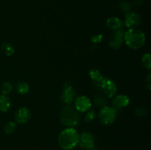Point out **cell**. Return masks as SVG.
Segmentation results:
<instances>
[{"instance_id":"cell-9","label":"cell","mask_w":151,"mask_h":150,"mask_svg":"<svg viewBox=\"0 0 151 150\" xmlns=\"http://www.w3.org/2000/svg\"><path fill=\"white\" fill-rule=\"evenodd\" d=\"M125 25L129 29L136 28L141 23V18L139 15L136 13H129L126 14L125 19Z\"/></svg>"},{"instance_id":"cell-27","label":"cell","mask_w":151,"mask_h":150,"mask_svg":"<svg viewBox=\"0 0 151 150\" xmlns=\"http://www.w3.org/2000/svg\"><path fill=\"white\" fill-rule=\"evenodd\" d=\"M69 87H72V84L70 81H66L64 84V88H69Z\"/></svg>"},{"instance_id":"cell-6","label":"cell","mask_w":151,"mask_h":150,"mask_svg":"<svg viewBox=\"0 0 151 150\" xmlns=\"http://www.w3.org/2000/svg\"><path fill=\"white\" fill-rule=\"evenodd\" d=\"M124 31L122 29H115L109 40V46L114 50H117L122 46L123 43Z\"/></svg>"},{"instance_id":"cell-23","label":"cell","mask_w":151,"mask_h":150,"mask_svg":"<svg viewBox=\"0 0 151 150\" xmlns=\"http://www.w3.org/2000/svg\"><path fill=\"white\" fill-rule=\"evenodd\" d=\"M13 90V85L11 83L8 82H4L1 86V92H2L3 95H7L10 94Z\"/></svg>"},{"instance_id":"cell-5","label":"cell","mask_w":151,"mask_h":150,"mask_svg":"<svg viewBox=\"0 0 151 150\" xmlns=\"http://www.w3.org/2000/svg\"><path fill=\"white\" fill-rule=\"evenodd\" d=\"M100 88L103 91V94L109 98H111L117 91V87L112 79L103 77L100 82Z\"/></svg>"},{"instance_id":"cell-28","label":"cell","mask_w":151,"mask_h":150,"mask_svg":"<svg viewBox=\"0 0 151 150\" xmlns=\"http://www.w3.org/2000/svg\"><path fill=\"white\" fill-rule=\"evenodd\" d=\"M91 150H97V149H91Z\"/></svg>"},{"instance_id":"cell-19","label":"cell","mask_w":151,"mask_h":150,"mask_svg":"<svg viewBox=\"0 0 151 150\" xmlns=\"http://www.w3.org/2000/svg\"><path fill=\"white\" fill-rule=\"evenodd\" d=\"M142 63L145 68L147 69H150L151 68V55L150 53H146L142 56Z\"/></svg>"},{"instance_id":"cell-2","label":"cell","mask_w":151,"mask_h":150,"mask_svg":"<svg viewBox=\"0 0 151 150\" xmlns=\"http://www.w3.org/2000/svg\"><path fill=\"white\" fill-rule=\"evenodd\" d=\"M124 41L131 49H138L142 47L145 43L146 38L144 32L136 28L129 29L124 33Z\"/></svg>"},{"instance_id":"cell-1","label":"cell","mask_w":151,"mask_h":150,"mask_svg":"<svg viewBox=\"0 0 151 150\" xmlns=\"http://www.w3.org/2000/svg\"><path fill=\"white\" fill-rule=\"evenodd\" d=\"M80 141V135L73 127H68L59 134L58 141L63 149L71 150L75 148Z\"/></svg>"},{"instance_id":"cell-13","label":"cell","mask_w":151,"mask_h":150,"mask_svg":"<svg viewBox=\"0 0 151 150\" xmlns=\"http://www.w3.org/2000/svg\"><path fill=\"white\" fill-rule=\"evenodd\" d=\"M106 25L109 28L115 30V29H120L123 25V22L117 17H111L106 21Z\"/></svg>"},{"instance_id":"cell-7","label":"cell","mask_w":151,"mask_h":150,"mask_svg":"<svg viewBox=\"0 0 151 150\" xmlns=\"http://www.w3.org/2000/svg\"><path fill=\"white\" fill-rule=\"evenodd\" d=\"M79 144L83 149H93L95 146V138L91 132H83L81 135H80Z\"/></svg>"},{"instance_id":"cell-12","label":"cell","mask_w":151,"mask_h":150,"mask_svg":"<svg viewBox=\"0 0 151 150\" xmlns=\"http://www.w3.org/2000/svg\"><path fill=\"white\" fill-rule=\"evenodd\" d=\"M75 97V91H74L72 87L63 88V94H62L61 100L66 104H72L74 101Z\"/></svg>"},{"instance_id":"cell-21","label":"cell","mask_w":151,"mask_h":150,"mask_svg":"<svg viewBox=\"0 0 151 150\" xmlns=\"http://www.w3.org/2000/svg\"><path fill=\"white\" fill-rule=\"evenodd\" d=\"M147 113H148V110L145 106H139L135 109V111H134V113L139 117H143V116H147Z\"/></svg>"},{"instance_id":"cell-20","label":"cell","mask_w":151,"mask_h":150,"mask_svg":"<svg viewBox=\"0 0 151 150\" xmlns=\"http://www.w3.org/2000/svg\"><path fill=\"white\" fill-rule=\"evenodd\" d=\"M16 129V123L14 121H9L4 126V132L7 134H12Z\"/></svg>"},{"instance_id":"cell-18","label":"cell","mask_w":151,"mask_h":150,"mask_svg":"<svg viewBox=\"0 0 151 150\" xmlns=\"http://www.w3.org/2000/svg\"><path fill=\"white\" fill-rule=\"evenodd\" d=\"M94 104L96 107H100V108H103V107L107 106V101H106V99L103 97L102 96H97L94 98Z\"/></svg>"},{"instance_id":"cell-15","label":"cell","mask_w":151,"mask_h":150,"mask_svg":"<svg viewBox=\"0 0 151 150\" xmlns=\"http://www.w3.org/2000/svg\"><path fill=\"white\" fill-rule=\"evenodd\" d=\"M16 89L19 94H26L29 93V86L27 82H24V81H20L16 83Z\"/></svg>"},{"instance_id":"cell-8","label":"cell","mask_w":151,"mask_h":150,"mask_svg":"<svg viewBox=\"0 0 151 150\" xmlns=\"http://www.w3.org/2000/svg\"><path fill=\"white\" fill-rule=\"evenodd\" d=\"M75 109L78 112L84 113L90 110L91 107V101L89 99L85 96H78L75 101Z\"/></svg>"},{"instance_id":"cell-4","label":"cell","mask_w":151,"mask_h":150,"mask_svg":"<svg viewBox=\"0 0 151 150\" xmlns=\"http://www.w3.org/2000/svg\"><path fill=\"white\" fill-rule=\"evenodd\" d=\"M116 110L113 107L106 106L101 108L98 113V119L103 125H110L114 122L116 119Z\"/></svg>"},{"instance_id":"cell-26","label":"cell","mask_w":151,"mask_h":150,"mask_svg":"<svg viewBox=\"0 0 151 150\" xmlns=\"http://www.w3.org/2000/svg\"><path fill=\"white\" fill-rule=\"evenodd\" d=\"M145 85H146V88L150 91L151 90V75L150 74H149L147 75V76L146 77L145 79Z\"/></svg>"},{"instance_id":"cell-3","label":"cell","mask_w":151,"mask_h":150,"mask_svg":"<svg viewBox=\"0 0 151 150\" xmlns=\"http://www.w3.org/2000/svg\"><path fill=\"white\" fill-rule=\"evenodd\" d=\"M60 121L65 126L69 127L76 126L80 121L78 111L69 104L64 106L61 110L60 115Z\"/></svg>"},{"instance_id":"cell-17","label":"cell","mask_w":151,"mask_h":150,"mask_svg":"<svg viewBox=\"0 0 151 150\" xmlns=\"http://www.w3.org/2000/svg\"><path fill=\"white\" fill-rule=\"evenodd\" d=\"M2 50L7 56H12L15 52V49L13 46L10 43H4L2 45Z\"/></svg>"},{"instance_id":"cell-16","label":"cell","mask_w":151,"mask_h":150,"mask_svg":"<svg viewBox=\"0 0 151 150\" xmlns=\"http://www.w3.org/2000/svg\"><path fill=\"white\" fill-rule=\"evenodd\" d=\"M89 76L92 80L94 82H100L103 79V76L101 74V72L97 69H91L89 71Z\"/></svg>"},{"instance_id":"cell-10","label":"cell","mask_w":151,"mask_h":150,"mask_svg":"<svg viewBox=\"0 0 151 150\" xmlns=\"http://www.w3.org/2000/svg\"><path fill=\"white\" fill-rule=\"evenodd\" d=\"M130 99L126 95H118L114 97L112 101L113 108L115 110H119L120 109L125 108L127 106L129 105Z\"/></svg>"},{"instance_id":"cell-25","label":"cell","mask_w":151,"mask_h":150,"mask_svg":"<svg viewBox=\"0 0 151 150\" xmlns=\"http://www.w3.org/2000/svg\"><path fill=\"white\" fill-rule=\"evenodd\" d=\"M103 40V35H94L91 38V42H93L94 44H100V42Z\"/></svg>"},{"instance_id":"cell-11","label":"cell","mask_w":151,"mask_h":150,"mask_svg":"<svg viewBox=\"0 0 151 150\" xmlns=\"http://www.w3.org/2000/svg\"><path fill=\"white\" fill-rule=\"evenodd\" d=\"M31 116V113L27 107H21L16 111L15 114V119L17 123L25 124L29 120Z\"/></svg>"},{"instance_id":"cell-22","label":"cell","mask_w":151,"mask_h":150,"mask_svg":"<svg viewBox=\"0 0 151 150\" xmlns=\"http://www.w3.org/2000/svg\"><path fill=\"white\" fill-rule=\"evenodd\" d=\"M119 9L121 10V11H122V13H125V14H128V13H131V4H128L126 1H122V2L119 3Z\"/></svg>"},{"instance_id":"cell-14","label":"cell","mask_w":151,"mask_h":150,"mask_svg":"<svg viewBox=\"0 0 151 150\" xmlns=\"http://www.w3.org/2000/svg\"><path fill=\"white\" fill-rule=\"evenodd\" d=\"M11 106V102L8 97L6 95H1L0 96V111L5 112L8 111Z\"/></svg>"},{"instance_id":"cell-24","label":"cell","mask_w":151,"mask_h":150,"mask_svg":"<svg viewBox=\"0 0 151 150\" xmlns=\"http://www.w3.org/2000/svg\"><path fill=\"white\" fill-rule=\"evenodd\" d=\"M96 113L94 110H90V111H87L86 114L85 116L86 121L88 123H91V122L94 121L96 119Z\"/></svg>"}]
</instances>
